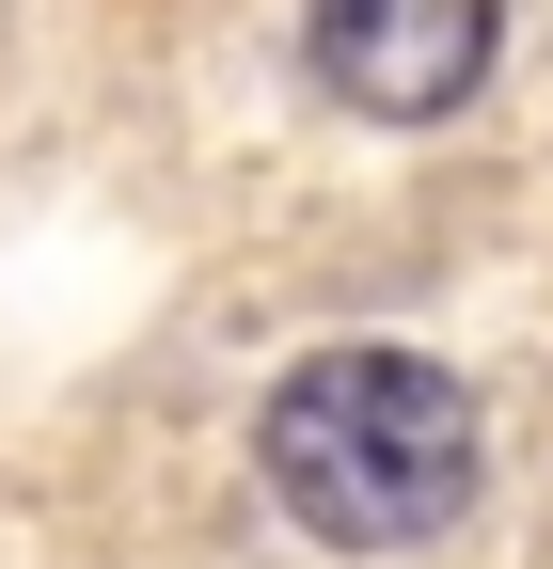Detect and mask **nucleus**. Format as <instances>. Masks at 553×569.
<instances>
[{
	"label": "nucleus",
	"instance_id": "nucleus-1",
	"mask_svg": "<svg viewBox=\"0 0 553 569\" xmlns=\"http://www.w3.org/2000/svg\"><path fill=\"white\" fill-rule=\"evenodd\" d=\"M285 522L332 553H411L474 507V396L428 365V348H316V365L269 380L253 427Z\"/></svg>",
	"mask_w": 553,
	"mask_h": 569
},
{
	"label": "nucleus",
	"instance_id": "nucleus-2",
	"mask_svg": "<svg viewBox=\"0 0 553 569\" xmlns=\"http://www.w3.org/2000/svg\"><path fill=\"white\" fill-rule=\"evenodd\" d=\"M491 0H316L301 48H316V96L364 111V127H443L474 80H491Z\"/></svg>",
	"mask_w": 553,
	"mask_h": 569
}]
</instances>
